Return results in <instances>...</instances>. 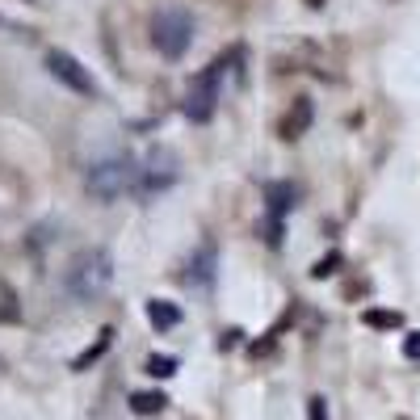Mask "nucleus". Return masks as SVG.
<instances>
[{"label":"nucleus","mask_w":420,"mask_h":420,"mask_svg":"<svg viewBox=\"0 0 420 420\" xmlns=\"http://www.w3.org/2000/svg\"><path fill=\"white\" fill-rule=\"evenodd\" d=\"M239 63V47H232L223 59H215L206 72H198L189 80V93H185V118L189 122H206L219 105V93H223V76Z\"/></svg>","instance_id":"nucleus-1"},{"label":"nucleus","mask_w":420,"mask_h":420,"mask_svg":"<svg viewBox=\"0 0 420 420\" xmlns=\"http://www.w3.org/2000/svg\"><path fill=\"white\" fill-rule=\"evenodd\" d=\"M109 286H114V261H109V252L105 248H85L72 261V269H68V294L80 298V303H93Z\"/></svg>","instance_id":"nucleus-2"},{"label":"nucleus","mask_w":420,"mask_h":420,"mask_svg":"<svg viewBox=\"0 0 420 420\" xmlns=\"http://www.w3.org/2000/svg\"><path fill=\"white\" fill-rule=\"evenodd\" d=\"M193 43V13L189 9H160L151 17V47L164 59H181Z\"/></svg>","instance_id":"nucleus-3"},{"label":"nucleus","mask_w":420,"mask_h":420,"mask_svg":"<svg viewBox=\"0 0 420 420\" xmlns=\"http://www.w3.org/2000/svg\"><path fill=\"white\" fill-rule=\"evenodd\" d=\"M135 177H139L135 156L131 151H118V156H109V160H101V164L89 168V193L101 198V202H114L118 193L135 189Z\"/></svg>","instance_id":"nucleus-4"},{"label":"nucleus","mask_w":420,"mask_h":420,"mask_svg":"<svg viewBox=\"0 0 420 420\" xmlns=\"http://www.w3.org/2000/svg\"><path fill=\"white\" fill-rule=\"evenodd\" d=\"M177 181V156L173 151H164V147H151L147 151V160L139 164V177H135V198L143 202H151L156 193H164V189Z\"/></svg>","instance_id":"nucleus-5"},{"label":"nucleus","mask_w":420,"mask_h":420,"mask_svg":"<svg viewBox=\"0 0 420 420\" xmlns=\"http://www.w3.org/2000/svg\"><path fill=\"white\" fill-rule=\"evenodd\" d=\"M47 68H50V76H55L59 85H68L72 93H80V97H93L97 93L89 68H85L80 59H72L68 50H47Z\"/></svg>","instance_id":"nucleus-6"},{"label":"nucleus","mask_w":420,"mask_h":420,"mask_svg":"<svg viewBox=\"0 0 420 420\" xmlns=\"http://www.w3.org/2000/svg\"><path fill=\"white\" fill-rule=\"evenodd\" d=\"M215 274H219V257H215L210 248H202V252H193V261H189L185 286L189 290H210V286H215Z\"/></svg>","instance_id":"nucleus-7"},{"label":"nucleus","mask_w":420,"mask_h":420,"mask_svg":"<svg viewBox=\"0 0 420 420\" xmlns=\"http://www.w3.org/2000/svg\"><path fill=\"white\" fill-rule=\"evenodd\" d=\"M307 126H311V101H307V97H298V101L290 105L286 122H278V135H281V139H298Z\"/></svg>","instance_id":"nucleus-8"},{"label":"nucleus","mask_w":420,"mask_h":420,"mask_svg":"<svg viewBox=\"0 0 420 420\" xmlns=\"http://www.w3.org/2000/svg\"><path fill=\"white\" fill-rule=\"evenodd\" d=\"M147 320H151L156 332H168V328L181 324V307L168 303V298H151V303H147Z\"/></svg>","instance_id":"nucleus-9"},{"label":"nucleus","mask_w":420,"mask_h":420,"mask_svg":"<svg viewBox=\"0 0 420 420\" xmlns=\"http://www.w3.org/2000/svg\"><path fill=\"white\" fill-rule=\"evenodd\" d=\"M265 198H269V215H286L298 202V189L290 185V181H274V185L265 189Z\"/></svg>","instance_id":"nucleus-10"},{"label":"nucleus","mask_w":420,"mask_h":420,"mask_svg":"<svg viewBox=\"0 0 420 420\" xmlns=\"http://www.w3.org/2000/svg\"><path fill=\"white\" fill-rule=\"evenodd\" d=\"M131 408H135L139 416H160V412L168 408V395H164V391H135V395H131Z\"/></svg>","instance_id":"nucleus-11"},{"label":"nucleus","mask_w":420,"mask_h":420,"mask_svg":"<svg viewBox=\"0 0 420 420\" xmlns=\"http://www.w3.org/2000/svg\"><path fill=\"white\" fill-rule=\"evenodd\" d=\"M366 324H370V328H404V316H399V311L370 307V311H366Z\"/></svg>","instance_id":"nucleus-12"},{"label":"nucleus","mask_w":420,"mask_h":420,"mask_svg":"<svg viewBox=\"0 0 420 420\" xmlns=\"http://www.w3.org/2000/svg\"><path fill=\"white\" fill-rule=\"evenodd\" d=\"M105 345H109V332H101V340H93V345H89V349H85V353L76 357V370H85V366H93L97 357L105 353Z\"/></svg>","instance_id":"nucleus-13"},{"label":"nucleus","mask_w":420,"mask_h":420,"mask_svg":"<svg viewBox=\"0 0 420 420\" xmlns=\"http://www.w3.org/2000/svg\"><path fill=\"white\" fill-rule=\"evenodd\" d=\"M147 374H151V378H173V374H177V362H173V357H151V362H147Z\"/></svg>","instance_id":"nucleus-14"},{"label":"nucleus","mask_w":420,"mask_h":420,"mask_svg":"<svg viewBox=\"0 0 420 420\" xmlns=\"http://www.w3.org/2000/svg\"><path fill=\"white\" fill-rule=\"evenodd\" d=\"M265 239L281 244V215H265Z\"/></svg>","instance_id":"nucleus-15"},{"label":"nucleus","mask_w":420,"mask_h":420,"mask_svg":"<svg viewBox=\"0 0 420 420\" xmlns=\"http://www.w3.org/2000/svg\"><path fill=\"white\" fill-rule=\"evenodd\" d=\"M336 265H340V252H328V257L320 261V265H316V269H311V274H316V278H328V274H332Z\"/></svg>","instance_id":"nucleus-16"},{"label":"nucleus","mask_w":420,"mask_h":420,"mask_svg":"<svg viewBox=\"0 0 420 420\" xmlns=\"http://www.w3.org/2000/svg\"><path fill=\"white\" fill-rule=\"evenodd\" d=\"M404 353H408L412 362H420V332H408V340H404Z\"/></svg>","instance_id":"nucleus-17"},{"label":"nucleus","mask_w":420,"mask_h":420,"mask_svg":"<svg viewBox=\"0 0 420 420\" xmlns=\"http://www.w3.org/2000/svg\"><path fill=\"white\" fill-rule=\"evenodd\" d=\"M307 408H311V420H328V408H324V399H320V395H316Z\"/></svg>","instance_id":"nucleus-18"},{"label":"nucleus","mask_w":420,"mask_h":420,"mask_svg":"<svg viewBox=\"0 0 420 420\" xmlns=\"http://www.w3.org/2000/svg\"><path fill=\"white\" fill-rule=\"evenodd\" d=\"M307 4H324V0H307Z\"/></svg>","instance_id":"nucleus-19"}]
</instances>
